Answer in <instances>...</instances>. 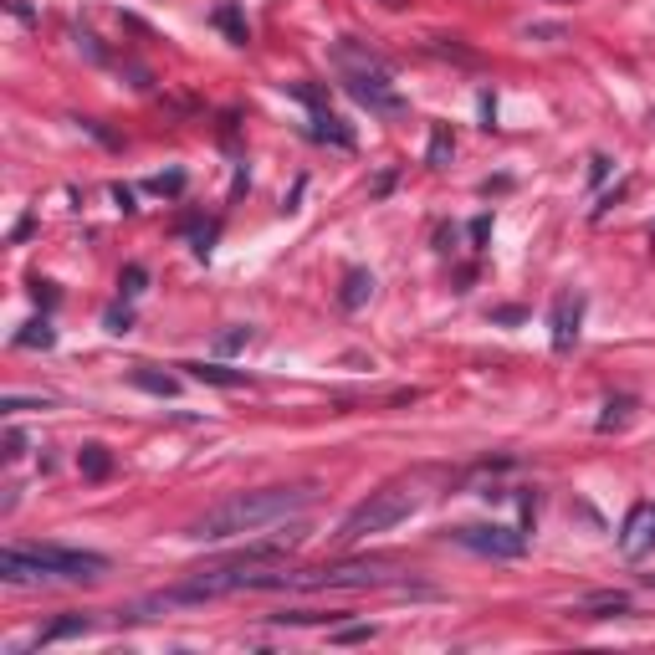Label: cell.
<instances>
[{
    "instance_id": "obj_1",
    "label": "cell",
    "mask_w": 655,
    "mask_h": 655,
    "mask_svg": "<svg viewBox=\"0 0 655 655\" xmlns=\"http://www.w3.org/2000/svg\"><path fill=\"white\" fill-rule=\"evenodd\" d=\"M313 497H318L313 482H297V487H261V492H236V497H226L221 507H210L205 517H195L185 538H195V543L246 538V533L272 528V522H287V517H297V512H308Z\"/></svg>"
},
{
    "instance_id": "obj_2",
    "label": "cell",
    "mask_w": 655,
    "mask_h": 655,
    "mask_svg": "<svg viewBox=\"0 0 655 655\" xmlns=\"http://www.w3.org/2000/svg\"><path fill=\"white\" fill-rule=\"evenodd\" d=\"M108 558L103 553H82V548H57V543H26L0 553V579L6 584H82V579H103Z\"/></svg>"
},
{
    "instance_id": "obj_3",
    "label": "cell",
    "mask_w": 655,
    "mask_h": 655,
    "mask_svg": "<svg viewBox=\"0 0 655 655\" xmlns=\"http://www.w3.org/2000/svg\"><path fill=\"white\" fill-rule=\"evenodd\" d=\"M333 62H338V77H343V93L354 103H364L369 113H405V98L389 87V67L374 52H364L354 36H343L333 47Z\"/></svg>"
},
{
    "instance_id": "obj_4",
    "label": "cell",
    "mask_w": 655,
    "mask_h": 655,
    "mask_svg": "<svg viewBox=\"0 0 655 655\" xmlns=\"http://www.w3.org/2000/svg\"><path fill=\"white\" fill-rule=\"evenodd\" d=\"M410 512H415V497L400 492V487L369 492L354 512L338 522V543H364V538H374V533H389V528H400Z\"/></svg>"
},
{
    "instance_id": "obj_5",
    "label": "cell",
    "mask_w": 655,
    "mask_h": 655,
    "mask_svg": "<svg viewBox=\"0 0 655 655\" xmlns=\"http://www.w3.org/2000/svg\"><path fill=\"white\" fill-rule=\"evenodd\" d=\"M451 543H461L466 553H482V558H522L528 553V533L502 528V522H466V528L451 533Z\"/></svg>"
},
{
    "instance_id": "obj_6",
    "label": "cell",
    "mask_w": 655,
    "mask_h": 655,
    "mask_svg": "<svg viewBox=\"0 0 655 655\" xmlns=\"http://www.w3.org/2000/svg\"><path fill=\"white\" fill-rule=\"evenodd\" d=\"M389 584L384 569L369 563H343V569H318V574H287V589H374Z\"/></svg>"
},
{
    "instance_id": "obj_7",
    "label": "cell",
    "mask_w": 655,
    "mask_h": 655,
    "mask_svg": "<svg viewBox=\"0 0 655 655\" xmlns=\"http://www.w3.org/2000/svg\"><path fill=\"white\" fill-rule=\"evenodd\" d=\"M620 553L625 558H645V553H655V502H635L630 512H625V528H620Z\"/></svg>"
},
{
    "instance_id": "obj_8",
    "label": "cell",
    "mask_w": 655,
    "mask_h": 655,
    "mask_svg": "<svg viewBox=\"0 0 655 655\" xmlns=\"http://www.w3.org/2000/svg\"><path fill=\"white\" fill-rule=\"evenodd\" d=\"M579 323H584V297H553V313H548V328H553V348L558 354H569L579 343Z\"/></svg>"
},
{
    "instance_id": "obj_9",
    "label": "cell",
    "mask_w": 655,
    "mask_h": 655,
    "mask_svg": "<svg viewBox=\"0 0 655 655\" xmlns=\"http://www.w3.org/2000/svg\"><path fill=\"white\" fill-rule=\"evenodd\" d=\"M308 139H318V144H333V149H354V128H348L343 118H333L328 108H318L313 113V128H308Z\"/></svg>"
},
{
    "instance_id": "obj_10",
    "label": "cell",
    "mask_w": 655,
    "mask_h": 655,
    "mask_svg": "<svg viewBox=\"0 0 655 655\" xmlns=\"http://www.w3.org/2000/svg\"><path fill=\"white\" fill-rule=\"evenodd\" d=\"M369 292H374V272H364V267L343 272V292H338V308H343V313H359L364 302H369Z\"/></svg>"
},
{
    "instance_id": "obj_11",
    "label": "cell",
    "mask_w": 655,
    "mask_h": 655,
    "mask_svg": "<svg viewBox=\"0 0 655 655\" xmlns=\"http://www.w3.org/2000/svg\"><path fill=\"white\" fill-rule=\"evenodd\" d=\"M190 379H200V384H215V389H241V384H251L241 369H221V364H180Z\"/></svg>"
},
{
    "instance_id": "obj_12",
    "label": "cell",
    "mask_w": 655,
    "mask_h": 655,
    "mask_svg": "<svg viewBox=\"0 0 655 655\" xmlns=\"http://www.w3.org/2000/svg\"><path fill=\"white\" fill-rule=\"evenodd\" d=\"M87 630H93L87 615H62V620H52L47 630L36 635V645H57V640H72V635H87Z\"/></svg>"
},
{
    "instance_id": "obj_13",
    "label": "cell",
    "mask_w": 655,
    "mask_h": 655,
    "mask_svg": "<svg viewBox=\"0 0 655 655\" xmlns=\"http://www.w3.org/2000/svg\"><path fill=\"white\" fill-rule=\"evenodd\" d=\"M210 21L221 26V31L236 41V47H246V41H251V26H246V16L231 6V0H226V6H215V11H210Z\"/></svg>"
},
{
    "instance_id": "obj_14",
    "label": "cell",
    "mask_w": 655,
    "mask_h": 655,
    "mask_svg": "<svg viewBox=\"0 0 655 655\" xmlns=\"http://www.w3.org/2000/svg\"><path fill=\"white\" fill-rule=\"evenodd\" d=\"M134 389L159 395V400H174V395H180V379H174V374H154V369H134Z\"/></svg>"
},
{
    "instance_id": "obj_15",
    "label": "cell",
    "mask_w": 655,
    "mask_h": 655,
    "mask_svg": "<svg viewBox=\"0 0 655 655\" xmlns=\"http://www.w3.org/2000/svg\"><path fill=\"white\" fill-rule=\"evenodd\" d=\"M77 471L87 476V482H103V476L113 471V456H108V446H82V451H77Z\"/></svg>"
},
{
    "instance_id": "obj_16",
    "label": "cell",
    "mask_w": 655,
    "mask_h": 655,
    "mask_svg": "<svg viewBox=\"0 0 655 655\" xmlns=\"http://www.w3.org/2000/svg\"><path fill=\"white\" fill-rule=\"evenodd\" d=\"M579 609L589 620H609V615H625V609H630V594H589Z\"/></svg>"
},
{
    "instance_id": "obj_17",
    "label": "cell",
    "mask_w": 655,
    "mask_h": 655,
    "mask_svg": "<svg viewBox=\"0 0 655 655\" xmlns=\"http://www.w3.org/2000/svg\"><path fill=\"white\" fill-rule=\"evenodd\" d=\"M630 415H635V395H615L604 405V415H599V430L609 435V430H620V425H630Z\"/></svg>"
},
{
    "instance_id": "obj_18",
    "label": "cell",
    "mask_w": 655,
    "mask_h": 655,
    "mask_svg": "<svg viewBox=\"0 0 655 655\" xmlns=\"http://www.w3.org/2000/svg\"><path fill=\"white\" fill-rule=\"evenodd\" d=\"M52 343H57V333H52L47 318H36V323H26V328L16 333V348H52Z\"/></svg>"
},
{
    "instance_id": "obj_19",
    "label": "cell",
    "mask_w": 655,
    "mask_h": 655,
    "mask_svg": "<svg viewBox=\"0 0 655 655\" xmlns=\"http://www.w3.org/2000/svg\"><path fill=\"white\" fill-rule=\"evenodd\" d=\"M451 154H456V139L446 134V128H435V134H430V149H425V164L441 169V164H451Z\"/></svg>"
},
{
    "instance_id": "obj_20",
    "label": "cell",
    "mask_w": 655,
    "mask_h": 655,
    "mask_svg": "<svg viewBox=\"0 0 655 655\" xmlns=\"http://www.w3.org/2000/svg\"><path fill=\"white\" fill-rule=\"evenodd\" d=\"M144 282H149V272L139 267V261H128L123 277H118V292H123V297H139V292H144Z\"/></svg>"
},
{
    "instance_id": "obj_21",
    "label": "cell",
    "mask_w": 655,
    "mask_h": 655,
    "mask_svg": "<svg viewBox=\"0 0 655 655\" xmlns=\"http://www.w3.org/2000/svg\"><path fill=\"white\" fill-rule=\"evenodd\" d=\"M251 343V328H231V333H221V338H215V354H236V348H246Z\"/></svg>"
},
{
    "instance_id": "obj_22",
    "label": "cell",
    "mask_w": 655,
    "mask_h": 655,
    "mask_svg": "<svg viewBox=\"0 0 655 655\" xmlns=\"http://www.w3.org/2000/svg\"><path fill=\"white\" fill-rule=\"evenodd\" d=\"M103 328H108V333H128V328H134V313H128V308H118V302H113V308L103 313Z\"/></svg>"
},
{
    "instance_id": "obj_23",
    "label": "cell",
    "mask_w": 655,
    "mask_h": 655,
    "mask_svg": "<svg viewBox=\"0 0 655 655\" xmlns=\"http://www.w3.org/2000/svg\"><path fill=\"white\" fill-rule=\"evenodd\" d=\"M338 645H359V640H374V625H338L333 630Z\"/></svg>"
},
{
    "instance_id": "obj_24",
    "label": "cell",
    "mask_w": 655,
    "mask_h": 655,
    "mask_svg": "<svg viewBox=\"0 0 655 655\" xmlns=\"http://www.w3.org/2000/svg\"><path fill=\"white\" fill-rule=\"evenodd\" d=\"M149 185H154L159 195H180V190H185V174H180V169H169V174H154Z\"/></svg>"
},
{
    "instance_id": "obj_25",
    "label": "cell",
    "mask_w": 655,
    "mask_h": 655,
    "mask_svg": "<svg viewBox=\"0 0 655 655\" xmlns=\"http://www.w3.org/2000/svg\"><path fill=\"white\" fill-rule=\"evenodd\" d=\"M0 410H6V415H16V410H47V400H16V395H6V400H0Z\"/></svg>"
},
{
    "instance_id": "obj_26",
    "label": "cell",
    "mask_w": 655,
    "mask_h": 655,
    "mask_svg": "<svg viewBox=\"0 0 655 655\" xmlns=\"http://www.w3.org/2000/svg\"><path fill=\"white\" fill-rule=\"evenodd\" d=\"M31 297L41 302V308H57V287L52 282H31Z\"/></svg>"
},
{
    "instance_id": "obj_27",
    "label": "cell",
    "mask_w": 655,
    "mask_h": 655,
    "mask_svg": "<svg viewBox=\"0 0 655 655\" xmlns=\"http://www.w3.org/2000/svg\"><path fill=\"white\" fill-rule=\"evenodd\" d=\"M113 205L123 210V215H134L139 205H134V190H123V185H113Z\"/></svg>"
},
{
    "instance_id": "obj_28",
    "label": "cell",
    "mask_w": 655,
    "mask_h": 655,
    "mask_svg": "<svg viewBox=\"0 0 655 655\" xmlns=\"http://www.w3.org/2000/svg\"><path fill=\"white\" fill-rule=\"evenodd\" d=\"M604 174H609V159H604V154H594V159H589V185H599Z\"/></svg>"
},
{
    "instance_id": "obj_29",
    "label": "cell",
    "mask_w": 655,
    "mask_h": 655,
    "mask_svg": "<svg viewBox=\"0 0 655 655\" xmlns=\"http://www.w3.org/2000/svg\"><path fill=\"white\" fill-rule=\"evenodd\" d=\"M21 451H26V435H21V430H11V435H6V456L16 461Z\"/></svg>"
},
{
    "instance_id": "obj_30",
    "label": "cell",
    "mask_w": 655,
    "mask_h": 655,
    "mask_svg": "<svg viewBox=\"0 0 655 655\" xmlns=\"http://www.w3.org/2000/svg\"><path fill=\"white\" fill-rule=\"evenodd\" d=\"M487 231H492V221H487V215H482V221H471V241H476V246L487 241Z\"/></svg>"
},
{
    "instance_id": "obj_31",
    "label": "cell",
    "mask_w": 655,
    "mask_h": 655,
    "mask_svg": "<svg viewBox=\"0 0 655 655\" xmlns=\"http://www.w3.org/2000/svg\"><path fill=\"white\" fill-rule=\"evenodd\" d=\"M528 36H543V41H558L563 26H528Z\"/></svg>"
},
{
    "instance_id": "obj_32",
    "label": "cell",
    "mask_w": 655,
    "mask_h": 655,
    "mask_svg": "<svg viewBox=\"0 0 655 655\" xmlns=\"http://www.w3.org/2000/svg\"><path fill=\"white\" fill-rule=\"evenodd\" d=\"M650 584H655V574H650Z\"/></svg>"
}]
</instances>
